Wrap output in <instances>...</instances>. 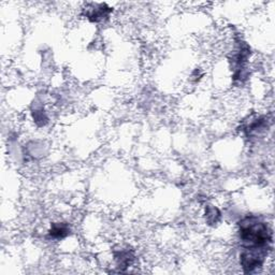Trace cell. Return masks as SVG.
I'll list each match as a JSON object with an SVG mask.
<instances>
[{
	"mask_svg": "<svg viewBox=\"0 0 275 275\" xmlns=\"http://www.w3.org/2000/svg\"><path fill=\"white\" fill-rule=\"evenodd\" d=\"M239 238L243 251L267 253L272 244V230L257 216H247L239 224Z\"/></svg>",
	"mask_w": 275,
	"mask_h": 275,
	"instance_id": "obj_1",
	"label": "cell"
},
{
	"mask_svg": "<svg viewBox=\"0 0 275 275\" xmlns=\"http://www.w3.org/2000/svg\"><path fill=\"white\" fill-rule=\"evenodd\" d=\"M116 260L117 263H119L120 268H126L132 263L133 256L128 252H121L119 255H116Z\"/></svg>",
	"mask_w": 275,
	"mask_h": 275,
	"instance_id": "obj_4",
	"label": "cell"
},
{
	"mask_svg": "<svg viewBox=\"0 0 275 275\" xmlns=\"http://www.w3.org/2000/svg\"><path fill=\"white\" fill-rule=\"evenodd\" d=\"M70 233V228L66 224V222H55V224L52 225L49 235L52 239H56V240H62L64 238H66L67 235Z\"/></svg>",
	"mask_w": 275,
	"mask_h": 275,
	"instance_id": "obj_3",
	"label": "cell"
},
{
	"mask_svg": "<svg viewBox=\"0 0 275 275\" xmlns=\"http://www.w3.org/2000/svg\"><path fill=\"white\" fill-rule=\"evenodd\" d=\"M111 12H112V9L107 6V4H95L93 8L88 10L86 16L90 22L98 23L107 18Z\"/></svg>",
	"mask_w": 275,
	"mask_h": 275,
	"instance_id": "obj_2",
	"label": "cell"
}]
</instances>
